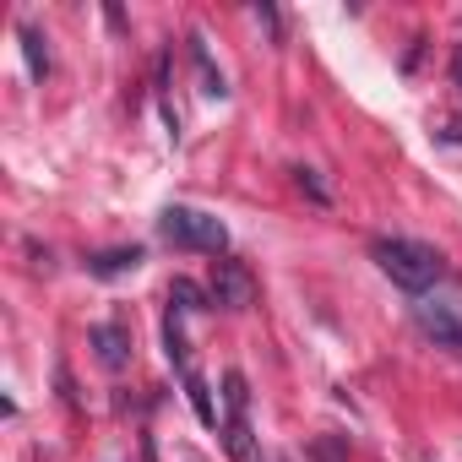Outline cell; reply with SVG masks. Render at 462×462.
I'll use <instances>...</instances> for the list:
<instances>
[{
	"label": "cell",
	"mask_w": 462,
	"mask_h": 462,
	"mask_svg": "<svg viewBox=\"0 0 462 462\" xmlns=\"http://www.w3.org/2000/svg\"><path fill=\"white\" fill-rule=\"evenodd\" d=\"M370 262L397 283V289H408V294H424V289H435L440 278H446V256L435 251V245H424V240H375L370 245Z\"/></svg>",
	"instance_id": "cell-1"
},
{
	"label": "cell",
	"mask_w": 462,
	"mask_h": 462,
	"mask_svg": "<svg viewBox=\"0 0 462 462\" xmlns=\"http://www.w3.org/2000/svg\"><path fill=\"white\" fill-rule=\"evenodd\" d=\"M158 240L174 251H201V256H223L228 251V223L201 212V207H163L158 212Z\"/></svg>",
	"instance_id": "cell-2"
},
{
	"label": "cell",
	"mask_w": 462,
	"mask_h": 462,
	"mask_svg": "<svg viewBox=\"0 0 462 462\" xmlns=\"http://www.w3.org/2000/svg\"><path fill=\"white\" fill-rule=\"evenodd\" d=\"M223 402H228V419H223V451L235 457V462H251V457H256L251 419H245V408H251V386H245L240 370H223Z\"/></svg>",
	"instance_id": "cell-3"
},
{
	"label": "cell",
	"mask_w": 462,
	"mask_h": 462,
	"mask_svg": "<svg viewBox=\"0 0 462 462\" xmlns=\"http://www.w3.org/2000/svg\"><path fill=\"white\" fill-rule=\"evenodd\" d=\"M207 294H212V305H223V310H251V305H256V273H251L245 262H235V256H217Z\"/></svg>",
	"instance_id": "cell-4"
},
{
	"label": "cell",
	"mask_w": 462,
	"mask_h": 462,
	"mask_svg": "<svg viewBox=\"0 0 462 462\" xmlns=\"http://www.w3.org/2000/svg\"><path fill=\"white\" fill-rule=\"evenodd\" d=\"M413 327H419L435 348L462 354V305H451V300H419V305H413Z\"/></svg>",
	"instance_id": "cell-5"
},
{
	"label": "cell",
	"mask_w": 462,
	"mask_h": 462,
	"mask_svg": "<svg viewBox=\"0 0 462 462\" xmlns=\"http://www.w3.org/2000/svg\"><path fill=\"white\" fill-rule=\"evenodd\" d=\"M88 343L98 348V365H104V370L120 375V370L131 365V332H125L120 321H98V327H88Z\"/></svg>",
	"instance_id": "cell-6"
},
{
	"label": "cell",
	"mask_w": 462,
	"mask_h": 462,
	"mask_svg": "<svg viewBox=\"0 0 462 462\" xmlns=\"http://www.w3.org/2000/svg\"><path fill=\"white\" fill-rule=\"evenodd\" d=\"M142 245H115V251H93L88 256V278H125V273H136L142 267Z\"/></svg>",
	"instance_id": "cell-7"
},
{
	"label": "cell",
	"mask_w": 462,
	"mask_h": 462,
	"mask_svg": "<svg viewBox=\"0 0 462 462\" xmlns=\"http://www.w3.org/2000/svg\"><path fill=\"white\" fill-rule=\"evenodd\" d=\"M185 44H190V60H196V71H201V93H207V98H228V82H223V71L212 66V55H207L201 33H190Z\"/></svg>",
	"instance_id": "cell-8"
},
{
	"label": "cell",
	"mask_w": 462,
	"mask_h": 462,
	"mask_svg": "<svg viewBox=\"0 0 462 462\" xmlns=\"http://www.w3.org/2000/svg\"><path fill=\"white\" fill-rule=\"evenodd\" d=\"M180 316H185V310H174V305H169V316H163V354H169V365L185 375V370H190V343H185Z\"/></svg>",
	"instance_id": "cell-9"
},
{
	"label": "cell",
	"mask_w": 462,
	"mask_h": 462,
	"mask_svg": "<svg viewBox=\"0 0 462 462\" xmlns=\"http://www.w3.org/2000/svg\"><path fill=\"white\" fill-rule=\"evenodd\" d=\"M17 39H23V55H28V71H33V77L44 82V77H50V50H44V33H39L33 23H23V28H17Z\"/></svg>",
	"instance_id": "cell-10"
},
{
	"label": "cell",
	"mask_w": 462,
	"mask_h": 462,
	"mask_svg": "<svg viewBox=\"0 0 462 462\" xmlns=\"http://www.w3.org/2000/svg\"><path fill=\"white\" fill-rule=\"evenodd\" d=\"M180 381H185V397H190V408H196V419H201V424L212 430V424H217V408H212V397H207V381L196 375V365H190V370H185Z\"/></svg>",
	"instance_id": "cell-11"
},
{
	"label": "cell",
	"mask_w": 462,
	"mask_h": 462,
	"mask_svg": "<svg viewBox=\"0 0 462 462\" xmlns=\"http://www.w3.org/2000/svg\"><path fill=\"white\" fill-rule=\"evenodd\" d=\"M169 305H174V310H207V305H212V294H207V289H196L190 278H174V283H169Z\"/></svg>",
	"instance_id": "cell-12"
},
{
	"label": "cell",
	"mask_w": 462,
	"mask_h": 462,
	"mask_svg": "<svg viewBox=\"0 0 462 462\" xmlns=\"http://www.w3.org/2000/svg\"><path fill=\"white\" fill-rule=\"evenodd\" d=\"M294 185H300V190H305V196H310L316 207H332V190H327V185L316 180V169H305V163H300V169H294Z\"/></svg>",
	"instance_id": "cell-13"
},
{
	"label": "cell",
	"mask_w": 462,
	"mask_h": 462,
	"mask_svg": "<svg viewBox=\"0 0 462 462\" xmlns=\"http://www.w3.org/2000/svg\"><path fill=\"white\" fill-rule=\"evenodd\" d=\"M256 23H267V28H273V39L283 33V23H278V12H273V6H256Z\"/></svg>",
	"instance_id": "cell-14"
},
{
	"label": "cell",
	"mask_w": 462,
	"mask_h": 462,
	"mask_svg": "<svg viewBox=\"0 0 462 462\" xmlns=\"http://www.w3.org/2000/svg\"><path fill=\"white\" fill-rule=\"evenodd\" d=\"M457 82H462V44H457Z\"/></svg>",
	"instance_id": "cell-15"
}]
</instances>
